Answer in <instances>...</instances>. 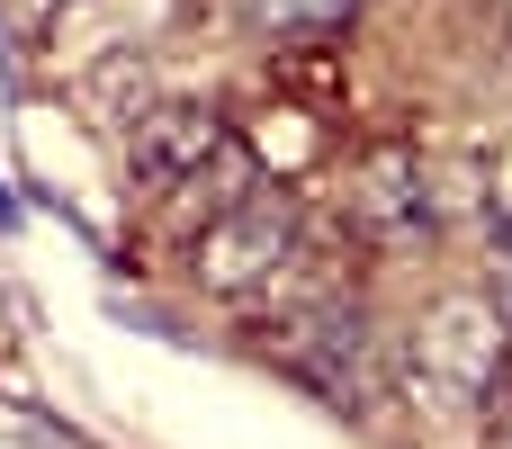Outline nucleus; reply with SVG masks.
<instances>
[{
  "label": "nucleus",
  "instance_id": "nucleus-1",
  "mask_svg": "<svg viewBox=\"0 0 512 449\" xmlns=\"http://www.w3.org/2000/svg\"><path fill=\"white\" fill-rule=\"evenodd\" d=\"M512 378V324L486 288H441L405 333V387L432 414H495Z\"/></svg>",
  "mask_w": 512,
  "mask_h": 449
},
{
  "label": "nucleus",
  "instance_id": "nucleus-2",
  "mask_svg": "<svg viewBox=\"0 0 512 449\" xmlns=\"http://www.w3.org/2000/svg\"><path fill=\"white\" fill-rule=\"evenodd\" d=\"M297 243H306V225H297V198H288V189H234V198L198 225L189 279H198L207 297H261V288L297 261Z\"/></svg>",
  "mask_w": 512,
  "mask_h": 449
},
{
  "label": "nucleus",
  "instance_id": "nucleus-3",
  "mask_svg": "<svg viewBox=\"0 0 512 449\" xmlns=\"http://www.w3.org/2000/svg\"><path fill=\"white\" fill-rule=\"evenodd\" d=\"M225 153H234V135H225V108H207V99H144L126 126V162L153 189H180V180H198V162H225Z\"/></svg>",
  "mask_w": 512,
  "mask_h": 449
},
{
  "label": "nucleus",
  "instance_id": "nucleus-4",
  "mask_svg": "<svg viewBox=\"0 0 512 449\" xmlns=\"http://www.w3.org/2000/svg\"><path fill=\"white\" fill-rule=\"evenodd\" d=\"M342 216L369 234V243H405L432 225V189H423V162L405 144H369L342 180Z\"/></svg>",
  "mask_w": 512,
  "mask_h": 449
},
{
  "label": "nucleus",
  "instance_id": "nucleus-5",
  "mask_svg": "<svg viewBox=\"0 0 512 449\" xmlns=\"http://www.w3.org/2000/svg\"><path fill=\"white\" fill-rule=\"evenodd\" d=\"M234 18H243L261 45H306V36L351 27V0H234Z\"/></svg>",
  "mask_w": 512,
  "mask_h": 449
},
{
  "label": "nucleus",
  "instance_id": "nucleus-6",
  "mask_svg": "<svg viewBox=\"0 0 512 449\" xmlns=\"http://www.w3.org/2000/svg\"><path fill=\"white\" fill-rule=\"evenodd\" d=\"M0 449H81L63 423H45L36 405H0Z\"/></svg>",
  "mask_w": 512,
  "mask_h": 449
},
{
  "label": "nucleus",
  "instance_id": "nucleus-7",
  "mask_svg": "<svg viewBox=\"0 0 512 449\" xmlns=\"http://www.w3.org/2000/svg\"><path fill=\"white\" fill-rule=\"evenodd\" d=\"M486 297L504 306V324H512V225L495 234V261H486Z\"/></svg>",
  "mask_w": 512,
  "mask_h": 449
},
{
  "label": "nucleus",
  "instance_id": "nucleus-8",
  "mask_svg": "<svg viewBox=\"0 0 512 449\" xmlns=\"http://www.w3.org/2000/svg\"><path fill=\"white\" fill-rule=\"evenodd\" d=\"M486 180H495V207H504V225H512V144L486 162Z\"/></svg>",
  "mask_w": 512,
  "mask_h": 449
},
{
  "label": "nucleus",
  "instance_id": "nucleus-9",
  "mask_svg": "<svg viewBox=\"0 0 512 449\" xmlns=\"http://www.w3.org/2000/svg\"><path fill=\"white\" fill-rule=\"evenodd\" d=\"M495 449H512V378H504V396H495Z\"/></svg>",
  "mask_w": 512,
  "mask_h": 449
},
{
  "label": "nucleus",
  "instance_id": "nucleus-10",
  "mask_svg": "<svg viewBox=\"0 0 512 449\" xmlns=\"http://www.w3.org/2000/svg\"><path fill=\"white\" fill-rule=\"evenodd\" d=\"M504 27H512V0H504Z\"/></svg>",
  "mask_w": 512,
  "mask_h": 449
}]
</instances>
